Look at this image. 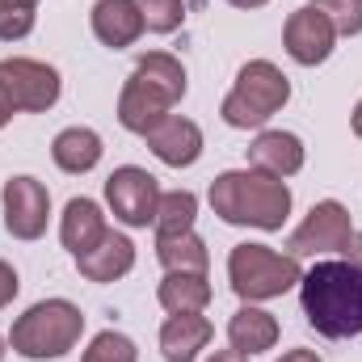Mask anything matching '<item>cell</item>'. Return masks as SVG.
Here are the masks:
<instances>
[{
    "mask_svg": "<svg viewBox=\"0 0 362 362\" xmlns=\"http://www.w3.org/2000/svg\"><path fill=\"white\" fill-rule=\"evenodd\" d=\"M350 127H354V135L362 139V101L354 105V118H350Z\"/></svg>",
    "mask_w": 362,
    "mask_h": 362,
    "instance_id": "1f68e13d",
    "label": "cell"
},
{
    "mask_svg": "<svg viewBox=\"0 0 362 362\" xmlns=\"http://www.w3.org/2000/svg\"><path fill=\"white\" fill-rule=\"evenodd\" d=\"M282 42H286V55L303 68H316L333 55V42H337V30L329 25V17L312 4L295 8L286 17V30H282Z\"/></svg>",
    "mask_w": 362,
    "mask_h": 362,
    "instance_id": "8fae6325",
    "label": "cell"
},
{
    "mask_svg": "<svg viewBox=\"0 0 362 362\" xmlns=\"http://www.w3.org/2000/svg\"><path fill=\"white\" fill-rule=\"evenodd\" d=\"M194 215H198V198H194L189 189L160 194V206H156V236H185V232H194Z\"/></svg>",
    "mask_w": 362,
    "mask_h": 362,
    "instance_id": "7402d4cb",
    "label": "cell"
},
{
    "mask_svg": "<svg viewBox=\"0 0 362 362\" xmlns=\"http://www.w3.org/2000/svg\"><path fill=\"white\" fill-rule=\"evenodd\" d=\"M249 165L270 173V177H295L303 169V144L299 135L291 131H262L253 144H249Z\"/></svg>",
    "mask_w": 362,
    "mask_h": 362,
    "instance_id": "4fadbf2b",
    "label": "cell"
},
{
    "mask_svg": "<svg viewBox=\"0 0 362 362\" xmlns=\"http://www.w3.org/2000/svg\"><path fill=\"white\" fill-rule=\"evenodd\" d=\"M228 341H232V350H240V354L274 350V341H278V320H274L270 312L245 303V308L228 320Z\"/></svg>",
    "mask_w": 362,
    "mask_h": 362,
    "instance_id": "ac0fdd59",
    "label": "cell"
},
{
    "mask_svg": "<svg viewBox=\"0 0 362 362\" xmlns=\"http://www.w3.org/2000/svg\"><path fill=\"white\" fill-rule=\"evenodd\" d=\"M211 206L223 223L236 228H262L278 232L291 215V189L282 177H270L262 169H228L211 181Z\"/></svg>",
    "mask_w": 362,
    "mask_h": 362,
    "instance_id": "7a4b0ae2",
    "label": "cell"
},
{
    "mask_svg": "<svg viewBox=\"0 0 362 362\" xmlns=\"http://www.w3.org/2000/svg\"><path fill=\"white\" fill-rule=\"evenodd\" d=\"M312 8H320L337 34H362V0H312Z\"/></svg>",
    "mask_w": 362,
    "mask_h": 362,
    "instance_id": "484cf974",
    "label": "cell"
},
{
    "mask_svg": "<svg viewBox=\"0 0 362 362\" xmlns=\"http://www.w3.org/2000/svg\"><path fill=\"white\" fill-rule=\"evenodd\" d=\"M85 362H139V350H135V341H131V337H122V333L105 329V333H97V337L89 341Z\"/></svg>",
    "mask_w": 362,
    "mask_h": 362,
    "instance_id": "cb8c5ba5",
    "label": "cell"
},
{
    "mask_svg": "<svg viewBox=\"0 0 362 362\" xmlns=\"http://www.w3.org/2000/svg\"><path fill=\"white\" fill-rule=\"evenodd\" d=\"M93 34L101 47H131L144 34V17L135 8V0H97L93 4Z\"/></svg>",
    "mask_w": 362,
    "mask_h": 362,
    "instance_id": "9a60e30c",
    "label": "cell"
},
{
    "mask_svg": "<svg viewBox=\"0 0 362 362\" xmlns=\"http://www.w3.org/2000/svg\"><path fill=\"white\" fill-rule=\"evenodd\" d=\"M211 337H215V329L202 312L169 316L160 329V354H165V362H194L211 346Z\"/></svg>",
    "mask_w": 362,
    "mask_h": 362,
    "instance_id": "5bb4252c",
    "label": "cell"
},
{
    "mask_svg": "<svg viewBox=\"0 0 362 362\" xmlns=\"http://www.w3.org/2000/svg\"><path fill=\"white\" fill-rule=\"evenodd\" d=\"M47 215H51V194L38 177L4 181V228L17 240H38L47 232Z\"/></svg>",
    "mask_w": 362,
    "mask_h": 362,
    "instance_id": "30bf717a",
    "label": "cell"
},
{
    "mask_svg": "<svg viewBox=\"0 0 362 362\" xmlns=\"http://www.w3.org/2000/svg\"><path fill=\"white\" fill-rule=\"evenodd\" d=\"M144 139L156 152V160H165L169 169H189L202 156V131H198V122H189L181 114H169L165 122H156Z\"/></svg>",
    "mask_w": 362,
    "mask_h": 362,
    "instance_id": "7c38bea8",
    "label": "cell"
},
{
    "mask_svg": "<svg viewBox=\"0 0 362 362\" xmlns=\"http://www.w3.org/2000/svg\"><path fill=\"white\" fill-rule=\"evenodd\" d=\"M81 333H85V316H81L76 303H68V299H42L25 316L13 320L8 346L21 358H64L81 341Z\"/></svg>",
    "mask_w": 362,
    "mask_h": 362,
    "instance_id": "277c9868",
    "label": "cell"
},
{
    "mask_svg": "<svg viewBox=\"0 0 362 362\" xmlns=\"http://www.w3.org/2000/svg\"><path fill=\"white\" fill-rule=\"evenodd\" d=\"M185 97V68L181 59L165 55V51H152L135 64V72L127 76L122 97H118V122L135 135H148L156 122H165Z\"/></svg>",
    "mask_w": 362,
    "mask_h": 362,
    "instance_id": "3957f363",
    "label": "cell"
},
{
    "mask_svg": "<svg viewBox=\"0 0 362 362\" xmlns=\"http://www.w3.org/2000/svg\"><path fill=\"white\" fill-rule=\"evenodd\" d=\"M278 362H320V354L316 350H286Z\"/></svg>",
    "mask_w": 362,
    "mask_h": 362,
    "instance_id": "83f0119b",
    "label": "cell"
},
{
    "mask_svg": "<svg viewBox=\"0 0 362 362\" xmlns=\"http://www.w3.org/2000/svg\"><path fill=\"white\" fill-rule=\"evenodd\" d=\"M0 89L17 114H42L59 101V72L38 59H0Z\"/></svg>",
    "mask_w": 362,
    "mask_h": 362,
    "instance_id": "9c48e42d",
    "label": "cell"
},
{
    "mask_svg": "<svg viewBox=\"0 0 362 362\" xmlns=\"http://www.w3.org/2000/svg\"><path fill=\"white\" fill-rule=\"evenodd\" d=\"M206 362H249V354H240V350H215Z\"/></svg>",
    "mask_w": 362,
    "mask_h": 362,
    "instance_id": "f1b7e54d",
    "label": "cell"
},
{
    "mask_svg": "<svg viewBox=\"0 0 362 362\" xmlns=\"http://www.w3.org/2000/svg\"><path fill=\"white\" fill-rule=\"evenodd\" d=\"M156 295L169 316H185V312H202L211 303V282H206V274H165Z\"/></svg>",
    "mask_w": 362,
    "mask_h": 362,
    "instance_id": "ffe728a7",
    "label": "cell"
},
{
    "mask_svg": "<svg viewBox=\"0 0 362 362\" xmlns=\"http://www.w3.org/2000/svg\"><path fill=\"white\" fill-rule=\"evenodd\" d=\"M135 8L144 17V30L152 34H173L185 21V0H135Z\"/></svg>",
    "mask_w": 362,
    "mask_h": 362,
    "instance_id": "603a6c76",
    "label": "cell"
},
{
    "mask_svg": "<svg viewBox=\"0 0 362 362\" xmlns=\"http://www.w3.org/2000/svg\"><path fill=\"white\" fill-rule=\"evenodd\" d=\"M17 286H21V282H17V270H13L8 262H0V308H4V303H13Z\"/></svg>",
    "mask_w": 362,
    "mask_h": 362,
    "instance_id": "4316f807",
    "label": "cell"
},
{
    "mask_svg": "<svg viewBox=\"0 0 362 362\" xmlns=\"http://www.w3.org/2000/svg\"><path fill=\"white\" fill-rule=\"evenodd\" d=\"M13 114H17V110H13V101L4 97V89H0V127H4V122H8Z\"/></svg>",
    "mask_w": 362,
    "mask_h": 362,
    "instance_id": "4dcf8cb0",
    "label": "cell"
},
{
    "mask_svg": "<svg viewBox=\"0 0 362 362\" xmlns=\"http://www.w3.org/2000/svg\"><path fill=\"white\" fill-rule=\"evenodd\" d=\"M51 156H55V165L64 173H89L101 160V135L89 131V127H68V131L55 135Z\"/></svg>",
    "mask_w": 362,
    "mask_h": 362,
    "instance_id": "d6986e66",
    "label": "cell"
},
{
    "mask_svg": "<svg viewBox=\"0 0 362 362\" xmlns=\"http://www.w3.org/2000/svg\"><path fill=\"white\" fill-rule=\"evenodd\" d=\"M346 253H350V262H354V266H362V232H354V240H350V249H346Z\"/></svg>",
    "mask_w": 362,
    "mask_h": 362,
    "instance_id": "f546056e",
    "label": "cell"
},
{
    "mask_svg": "<svg viewBox=\"0 0 362 362\" xmlns=\"http://www.w3.org/2000/svg\"><path fill=\"white\" fill-rule=\"evenodd\" d=\"M110 228H105V215H101V206L93 202V198H72L68 206H64V223H59V240H64V249L72 253V257H81V253H89L93 245L105 236Z\"/></svg>",
    "mask_w": 362,
    "mask_h": 362,
    "instance_id": "e0dca14e",
    "label": "cell"
},
{
    "mask_svg": "<svg viewBox=\"0 0 362 362\" xmlns=\"http://www.w3.org/2000/svg\"><path fill=\"white\" fill-rule=\"evenodd\" d=\"M228 4H236V8H262V4H270V0H228Z\"/></svg>",
    "mask_w": 362,
    "mask_h": 362,
    "instance_id": "d6a6232c",
    "label": "cell"
},
{
    "mask_svg": "<svg viewBox=\"0 0 362 362\" xmlns=\"http://www.w3.org/2000/svg\"><path fill=\"white\" fill-rule=\"evenodd\" d=\"M354 240V223H350V211L337 202V198H325L308 211V219L291 232L286 249L291 257H316V253H346Z\"/></svg>",
    "mask_w": 362,
    "mask_h": 362,
    "instance_id": "52a82bcc",
    "label": "cell"
},
{
    "mask_svg": "<svg viewBox=\"0 0 362 362\" xmlns=\"http://www.w3.org/2000/svg\"><path fill=\"white\" fill-rule=\"evenodd\" d=\"M38 0H0V42H17L34 30Z\"/></svg>",
    "mask_w": 362,
    "mask_h": 362,
    "instance_id": "d4e9b609",
    "label": "cell"
},
{
    "mask_svg": "<svg viewBox=\"0 0 362 362\" xmlns=\"http://www.w3.org/2000/svg\"><path fill=\"white\" fill-rule=\"evenodd\" d=\"M76 266H81V274L89 282H114V278L131 274V266H135V245L127 236H118V232H105L89 253L76 257Z\"/></svg>",
    "mask_w": 362,
    "mask_h": 362,
    "instance_id": "2e32d148",
    "label": "cell"
},
{
    "mask_svg": "<svg viewBox=\"0 0 362 362\" xmlns=\"http://www.w3.org/2000/svg\"><path fill=\"white\" fill-rule=\"evenodd\" d=\"M228 278L245 303H262V299H278L291 286H299L303 270H299V257L278 253L270 245H236L228 257Z\"/></svg>",
    "mask_w": 362,
    "mask_h": 362,
    "instance_id": "8992f818",
    "label": "cell"
},
{
    "mask_svg": "<svg viewBox=\"0 0 362 362\" xmlns=\"http://www.w3.org/2000/svg\"><path fill=\"white\" fill-rule=\"evenodd\" d=\"M105 202L114 211V219H122L127 228H148L156 223V206H160V185L148 169L139 165H122L105 181Z\"/></svg>",
    "mask_w": 362,
    "mask_h": 362,
    "instance_id": "ba28073f",
    "label": "cell"
},
{
    "mask_svg": "<svg viewBox=\"0 0 362 362\" xmlns=\"http://www.w3.org/2000/svg\"><path fill=\"white\" fill-rule=\"evenodd\" d=\"M299 303L308 325L329 337L346 341L362 333V266L354 262H316L299 278Z\"/></svg>",
    "mask_w": 362,
    "mask_h": 362,
    "instance_id": "6da1fadb",
    "label": "cell"
},
{
    "mask_svg": "<svg viewBox=\"0 0 362 362\" xmlns=\"http://www.w3.org/2000/svg\"><path fill=\"white\" fill-rule=\"evenodd\" d=\"M0 358H4V337H0Z\"/></svg>",
    "mask_w": 362,
    "mask_h": 362,
    "instance_id": "836d02e7",
    "label": "cell"
},
{
    "mask_svg": "<svg viewBox=\"0 0 362 362\" xmlns=\"http://www.w3.org/2000/svg\"><path fill=\"white\" fill-rule=\"evenodd\" d=\"M156 257L169 274H206L211 253L202 245V236L185 232V236H156Z\"/></svg>",
    "mask_w": 362,
    "mask_h": 362,
    "instance_id": "44dd1931",
    "label": "cell"
},
{
    "mask_svg": "<svg viewBox=\"0 0 362 362\" xmlns=\"http://www.w3.org/2000/svg\"><path fill=\"white\" fill-rule=\"evenodd\" d=\"M286 101H291V81L274 68L270 59H249V64L240 68L232 93L223 97L219 114H223V122L236 127V131H257V127L270 122Z\"/></svg>",
    "mask_w": 362,
    "mask_h": 362,
    "instance_id": "5b68a950",
    "label": "cell"
}]
</instances>
